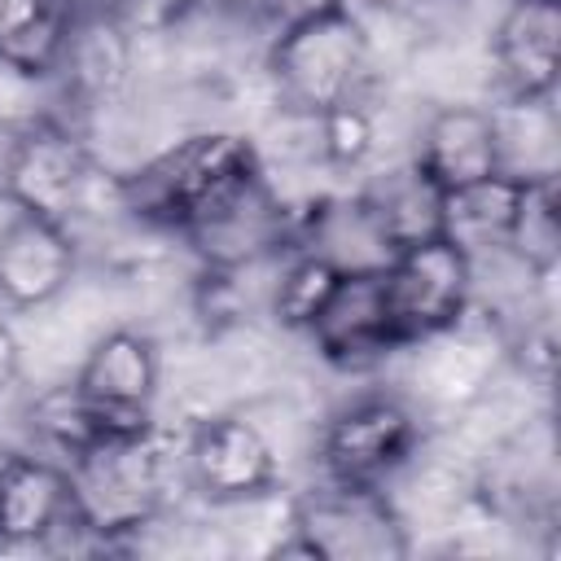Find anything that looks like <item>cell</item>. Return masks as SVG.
Here are the masks:
<instances>
[{"mask_svg": "<svg viewBox=\"0 0 561 561\" xmlns=\"http://www.w3.org/2000/svg\"><path fill=\"white\" fill-rule=\"evenodd\" d=\"M101 184L96 153L83 127L57 110H44L18 127H0V202L75 228L92 210Z\"/></svg>", "mask_w": 561, "mask_h": 561, "instance_id": "4", "label": "cell"}, {"mask_svg": "<svg viewBox=\"0 0 561 561\" xmlns=\"http://www.w3.org/2000/svg\"><path fill=\"white\" fill-rule=\"evenodd\" d=\"M70 386L101 434L153 425L162 394V346L136 324L101 329L70 373Z\"/></svg>", "mask_w": 561, "mask_h": 561, "instance_id": "9", "label": "cell"}, {"mask_svg": "<svg viewBox=\"0 0 561 561\" xmlns=\"http://www.w3.org/2000/svg\"><path fill=\"white\" fill-rule=\"evenodd\" d=\"M381 289L399 351L456 329L473 311V259L451 237L399 245L381 267Z\"/></svg>", "mask_w": 561, "mask_h": 561, "instance_id": "8", "label": "cell"}, {"mask_svg": "<svg viewBox=\"0 0 561 561\" xmlns=\"http://www.w3.org/2000/svg\"><path fill=\"white\" fill-rule=\"evenodd\" d=\"M504 254H513L526 272L552 280L561 263V224H557V180H522L517 206L508 219Z\"/></svg>", "mask_w": 561, "mask_h": 561, "instance_id": "20", "label": "cell"}, {"mask_svg": "<svg viewBox=\"0 0 561 561\" xmlns=\"http://www.w3.org/2000/svg\"><path fill=\"white\" fill-rule=\"evenodd\" d=\"M276 557L311 561H394L412 552V522L381 486H346L316 478L289 500Z\"/></svg>", "mask_w": 561, "mask_h": 561, "instance_id": "5", "label": "cell"}, {"mask_svg": "<svg viewBox=\"0 0 561 561\" xmlns=\"http://www.w3.org/2000/svg\"><path fill=\"white\" fill-rule=\"evenodd\" d=\"M355 193H359V202L368 206V215L377 219V228L386 232V241L394 250L443 232V193L412 167V158L373 175Z\"/></svg>", "mask_w": 561, "mask_h": 561, "instance_id": "17", "label": "cell"}, {"mask_svg": "<svg viewBox=\"0 0 561 561\" xmlns=\"http://www.w3.org/2000/svg\"><path fill=\"white\" fill-rule=\"evenodd\" d=\"M22 377V342L9 324V316H0V390H9Z\"/></svg>", "mask_w": 561, "mask_h": 561, "instance_id": "21", "label": "cell"}, {"mask_svg": "<svg viewBox=\"0 0 561 561\" xmlns=\"http://www.w3.org/2000/svg\"><path fill=\"white\" fill-rule=\"evenodd\" d=\"M491 96H557L561 75V0H504L486 39Z\"/></svg>", "mask_w": 561, "mask_h": 561, "instance_id": "13", "label": "cell"}, {"mask_svg": "<svg viewBox=\"0 0 561 561\" xmlns=\"http://www.w3.org/2000/svg\"><path fill=\"white\" fill-rule=\"evenodd\" d=\"M430 4H465V0H430Z\"/></svg>", "mask_w": 561, "mask_h": 561, "instance_id": "22", "label": "cell"}, {"mask_svg": "<svg viewBox=\"0 0 561 561\" xmlns=\"http://www.w3.org/2000/svg\"><path fill=\"white\" fill-rule=\"evenodd\" d=\"M517 184L522 180L495 175V180H482L473 188L447 193L443 197V237H451L469 259L504 250L508 219L517 206Z\"/></svg>", "mask_w": 561, "mask_h": 561, "instance_id": "18", "label": "cell"}, {"mask_svg": "<svg viewBox=\"0 0 561 561\" xmlns=\"http://www.w3.org/2000/svg\"><path fill=\"white\" fill-rule=\"evenodd\" d=\"M377 57V35L359 4L311 0L294 9L263 44L272 105L285 118H320L337 105L368 101Z\"/></svg>", "mask_w": 561, "mask_h": 561, "instance_id": "1", "label": "cell"}, {"mask_svg": "<svg viewBox=\"0 0 561 561\" xmlns=\"http://www.w3.org/2000/svg\"><path fill=\"white\" fill-rule=\"evenodd\" d=\"M263 167L259 145L232 127H193L153 153H145L131 171L114 175V202L136 224L180 237L197 224L215 202L237 193Z\"/></svg>", "mask_w": 561, "mask_h": 561, "instance_id": "3", "label": "cell"}, {"mask_svg": "<svg viewBox=\"0 0 561 561\" xmlns=\"http://www.w3.org/2000/svg\"><path fill=\"white\" fill-rule=\"evenodd\" d=\"M180 473L210 508H254L280 491L285 456L254 408H219L180 434Z\"/></svg>", "mask_w": 561, "mask_h": 561, "instance_id": "7", "label": "cell"}, {"mask_svg": "<svg viewBox=\"0 0 561 561\" xmlns=\"http://www.w3.org/2000/svg\"><path fill=\"white\" fill-rule=\"evenodd\" d=\"M83 539L66 460L0 447V548H53Z\"/></svg>", "mask_w": 561, "mask_h": 561, "instance_id": "12", "label": "cell"}, {"mask_svg": "<svg viewBox=\"0 0 561 561\" xmlns=\"http://www.w3.org/2000/svg\"><path fill=\"white\" fill-rule=\"evenodd\" d=\"M79 280V241L61 219L13 210L0 219V311L35 316Z\"/></svg>", "mask_w": 561, "mask_h": 561, "instance_id": "11", "label": "cell"}, {"mask_svg": "<svg viewBox=\"0 0 561 561\" xmlns=\"http://www.w3.org/2000/svg\"><path fill=\"white\" fill-rule=\"evenodd\" d=\"M66 469L79 530L96 548H114L158 526L171 513L175 486H184L180 443H171L158 421L92 438L66 460Z\"/></svg>", "mask_w": 561, "mask_h": 561, "instance_id": "2", "label": "cell"}, {"mask_svg": "<svg viewBox=\"0 0 561 561\" xmlns=\"http://www.w3.org/2000/svg\"><path fill=\"white\" fill-rule=\"evenodd\" d=\"M294 232L298 206H289L267 171H259L237 193L215 202L197 224H188L180 241L193 250L202 272H245L294 250Z\"/></svg>", "mask_w": 561, "mask_h": 561, "instance_id": "10", "label": "cell"}, {"mask_svg": "<svg viewBox=\"0 0 561 561\" xmlns=\"http://www.w3.org/2000/svg\"><path fill=\"white\" fill-rule=\"evenodd\" d=\"M491 110H495V136H500V175L557 180V167H561L557 96H539V101L491 96Z\"/></svg>", "mask_w": 561, "mask_h": 561, "instance_id": "16", "label": "cell"}, {"mask_svg": "<svg viewBox=\"0 0 561 561\" xmlns=\"http://www.w3.org/2000/svg\"><path fill=\"white\" fill-rule=\"evenodd\" d=\"M337 280H342V272L329 259L294 245L272 263V280L263 289V307L285 333H307V324L320 316V307H324V298L333 294Z\"/></svg>", "mask_w": 561, "mask_h": 561, "instance_id": "19", "label": "cell"}, {"mask_svg": "<svg viewBox=\"0 0 561 561\" xmlns=\"http://www.w3.org/2000/svg\"><path fill=\"white\" fill-rule=\"evenodd\" d=\"M302 337L324 364L346 368V373L390 359L399 342H394L381 272H342V280L333 285V294L324 298L320 316L307 324Z\"/></svg>", "mask_w": 561, "mask_h": 561, "instance_id": "15", "label": "cell"}, {"mask_svg": "<svg viewBox=\"0 0 561 561\" xmlns=\"http://www.w3.org/2000/svg\"><path fill=\"white\" fill-rule=\"evenodd\" d=\"M412 167L447 197L500 175V136L491 101H438L412 140Z\"/></svg>", "mask_w": 561, "mask_h": 561, "instance_id": "14", "label": "cell"}, {"mask_svg": "<svg viewBox=\"0 0 561 561\" xmlns=\"http://www.w3.org/2000/svg\"><path fill=\"white\" fill-rule=\"evenodd\" d=\"M421 447H425L421 408L394 390H368L346 399L316 425L311 438L316 478L346 486H381V491H390V482L421 460Z\"/></svg>", "mask_w": 561, "mask_h": 561, "instance_id": "6", "label": "cell"}]
</instances>
